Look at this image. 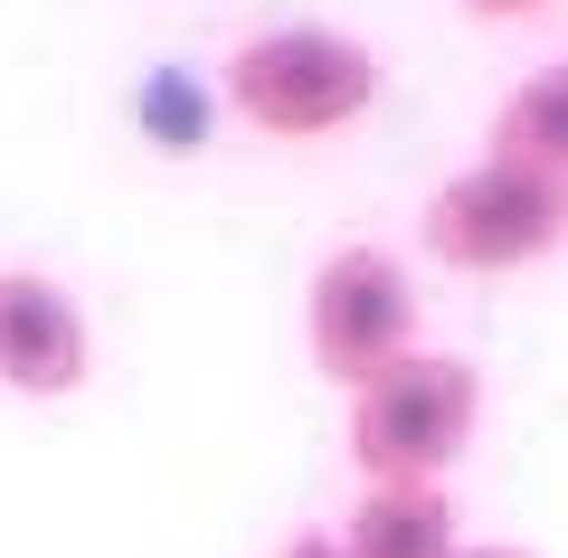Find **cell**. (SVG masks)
<instances>
[{
  "instance_id": "cell-6",
  "label": "cell",
  "mask_w": 568,
  "mask_h": 558,
  "mask_svg": "<svg viewBox=\"0 0 568 558\" xmlns=\"http://www.w3.org/2000/svg\"><path fill=\"white\" fill-rule=\"evenodd\" d=\"M342 549L351 558H455V501L446 483H361L342 520Z\"/></svg>"
},
{
  "instance_id": "cell-9",
  "label": "cell",
  "mask_w": 568,
  "mask_h": 558,
  "mask_svg": "<svg viewBox=\"0 0 568 558\" xmlns=\"http://www.w3.org/2000/svg\"><path fill=\"white\" fill-rule=\"evenodd\" d=\"M275 558H351V549H342V539H332V530H294V539H284Z\"/></svg>"
},
{
  "instance_id": "cell-5",
  "label": "cell",
  "mask_w": 568,
  "mask_h": 558,
  "mask_svg": "<svg viewBox=\"0 0 568 558\" xmlns=\"http://www.w3.org/2000/svg\"><path fill=\"white\" fill-rule=\"evenodd\" d=\"M95 369V332H85L77 294L39 265H0V388L10 398H77Z\"/></svg>"
},
{
  "instance_id": "cell-3",
  "label": "cell",
  "mask_w": 568,
  "mask_h": 558,
  "mask_svg": "<svg viewBox=\"0 0 568 558\" xmlns=\"http://www.w3.org/2000/svg\"><path fill=\"white\" fill-rule=\"evenodd\" d=\"M568 237V180L521 171V161H465L455 180H436V200L417 219V246L446 275H521Z\"/></svg>"
},
{
  "instance_id": "cell-10",
  "label": "cell",
  "mask_w": 568,
  "mask_h": 558,
  "mask_svg": "<svg viewBox=\"0 0 568 558\" xmlns=\"http://www.w3.org/2000/svg\"><path fill=\"white\" fill-rule=\"evenodd\" d=\"M474 20H530V10H540V0H465Z\"/></svg>"
},
{
  "instance_id": "cell-2",
  "label": "cell",
  "mask_w": 568,
  "mask_h": 558,
  "mask_svg": "<svg viewBox=\"0 0 568 558\" xmlns=\"http://www.w3.org/2000/svg\"><path fill=\"white\" fill-rule=\"evenodd\" d=\"M484 426V369L465 351H407L351 388V464L361 483H446Z\"/></svg>"
},
{
  "instance_id": "cell-4",
  "label": "cell",
  "mask_w": 568,
  "mask_h": 558,
  "mask_svg": "<svg viewBox=\"0 0 568 558\" xmlns=\"http://www.w3.org/2000/svg\"><path fill=\"white\" fill-rule=\"evenodd\" d=\"M304 351L332 388H369L379 369H398L417 341V284L388 246H332L313 265V294H304Z\"/></svg>"
},
{
  "instance_id": "cell-8",
  "label": "cell",
  "mask_w": 568,
  "mask_h": 558,
  "mask_svg": "<svg viewBox=\"0 0 568 558\" xmlns=\"http://www.w3.org/2000/svg\"><path fill=\"white\" fill-rule=\"evenodd\" d=\"M142 114H152L162 152H200V142H209V104L190 95L181 77H152V85H142Z\"/></svg>"
},
{
  "instance_id": "cell-1",
  "label": "cell",
  "mask_w": 568,
  "mask_h": 558,
  "mask_svg": "<svg viewBox=\"0 0 568 558\" xmlns=\"http://www.w3.org/2000/svg\"><path fill=\"white\" fill-rule=\"evenodd\" d=\"M227 114H246L265 142H332L379 104V58L369 39L323 20H294V29H256V39L227 58L219 77Z\"/></svg>"
},
{
  "instance_id": "cell-7",
  "label": "cell",
  "mask_w": 568,
  "mask_h": 558,
  "mask_svg": "<svg viewBox=\"0 0 568 558\" xmlns=\"http://www.w3.org/2000/svg\"><path fill=\"white\" fill-rule=\"evenodd\" d=\"M484 152H493V161H521V171L568 180V58L511 85L503 114H493V133H484Z\"/></svg>"
},
{
  "instance_id": "cell-11",
  "label": "cell",
  "mask_w": 568,
  "mask_h": 558,
  "mask_svg": "<svg viewBox=\"0 0 568 558\" xmlns=\"http://www.w3.org/2000/svg\"><path fill=\"white\" fill-rule=\"evenodd\" d=\"M455 558H540V549H521V539H474V549H455Z\"/></svg>"
}]
</instances>
